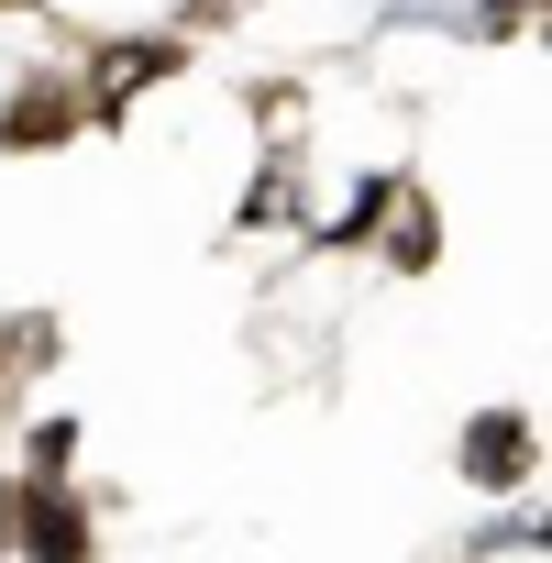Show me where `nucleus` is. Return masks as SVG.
Listing matches in <instances>:
<instances>
[{
    "mask_svg": "<svg viewBox=\"0 0 552 563\" xmlns=\"http://www.w3.org/2000/svg\"><path fill=\"white\" fill-rule=\"evenodd\" d=\"M188 56H199V45H177L166 23H155V34H100V45H89V67H67V78H78L89 133H122V111H133L144 89H166Z\"/></svg>",
    "mask_w": 552,
    "mask_h": 563,
    "instance_id": "1",
    "label": "nucleus"
},
{
    "mask_svg": "<svg viewBox=\"0 0 552 563\" xmlns=\"http://www.w3.org/2000/svg\"><path fill=\"white\" fill-rule=\"evenodd\" d=\"M67 133H89V111H78V78H67V67H34L12 100H0V155H56Z\"/></svg>",
    "mask_w": 552,
    "mask_h": 563,
    "instance_id": "2",
    "label": "nucleus"
},
{
    "mask_svg": "<svg viewBox=\"0 0 552 563\" xmlns=\"http://www.w3.org/2000/svg\"><path fill=\"white\" fill-rule=\"evenodd\" d=\"M89 541L100 530H89V497L78 486H23L12 497V552L23 563H89Z\"/></svg>",
    "mask_w": 552,
    "mask_h": 563,
    "instance_id": "3",
    "label": "nucleus"
},
{
    "mask_svg": "<svg viewBox=\"0 0 552 563\" xmlns=\"http://www.w3.org/2000/svg\"><path fill=\"white\" fill-rule=\"evenodd\" d=\"M376 232H387V254H398V276H431V265H442V210H431V199H420L409 177L387 188V221H376Z\"/></svg>",
    "mask_w": 552,
    "mask_h": 563,
    "instance_id": "4",
    "label": "nucleus"
},
{
    "mask_svg": "<svg viewBox=\"0 0 552 563\" xmlns=\"http://www.w3.org/2000/svg\"><path fill=\"white\" fill-rule=\"evenodd\" d=\"M464 475H475V486H519V475H530V420H519V409H486V420L464 431Z\"/></svg>",
    "mask_w": 552,
    "mask_h": 563,
    "instance_id": "5",
    "label": "nucleus"
},
{
    "mask_svg": "<svg viewBox=\"0 0 552 563\" xmlns=\"http://www.w3.org/2000/svg\"><path fill=\"white\" fill-rule=\"evenodd\" d=\"M387 188H398V166H365V177H354V199L321 221V243H332V254H343V243H365V232L387 221Z\"/></svg>",
    "mask_w": 552,
    "mask_h": 563,
    "instance_id": "6",
    "label": "nucleus"
},
{
    "mask_svg": "<svg viewBox=\"0 0 552 563\" xmlns=\"http://www.w3.org/2000/svg\"><path fill=\"white\" fill-rule=\"evenodd\" d=\"M243 12H254V0H177V23H166V34L199 45V34H221V23H243Z\"/></svg>",
    "mask_w": 552,
    "mask_h": 563,
    "instance_id": "7",
    "label": "nucleus"
},
{
    "mask_svg": "<svg viewBox=\"0 0 552 563\" xmlns=\"http://www.w3.org/2000/svg\"><path fill=\"white\" fill-rule=\"evenodd\" d=\"M541 23V0H475V34L486 45H508V34H530Z\"/></svg>",
    "mask_w": 552,
    "mask_h": 563,
    "instance_id": "8",
    "label": "nucleus"
},
{
    "mask_svg": "<svg viewBox=\"0 0 552 563\" xmlns=\"http://www.w3.org/2000/svg\"><path fill=\"white\" fill-rule=\"evenodd\" d=\"M12 497H23V486H12V475H0V552H12Z\"/></svg>",
    "mask_w": 552,
    "mask_h": 563,
    "instance_id": "9",
    "label": "nucleus"
},
{
    "mask_svg": "<svg viewBox=\"0 0 552 563\" xmlns=\"http://www.w3.org/2000/svg\"><path fill=\"white\" fill-rule=\"evenodd\" d=\"M0 12H34V0H0Z\"/></svg>",
    "mask_w": 552,
    "mask_h": 563,
    "instance_id": "10",
    "label": "nucleus"
}]
</instances>
